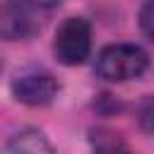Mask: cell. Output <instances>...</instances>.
<instances>
[{
  "label": "cell",
  "instance_id": "cell-8",
  "mask_svg": "<svg viewBox=\"0 0 154 154\" xmlns=\"http://www.w3.org/2000/svg\"><path fill=\"white\" fill-rule=\"evenodd\" d=\"M17 2H24V5H29V7H51V5H55L58 0H17Z\"/></svg>",
  "mask_w": 154,
  "mask_h": 154
},
{
  "label": "cell",
  "instance_id": "cell-7",
  "mask_svg": "<svg viewBox=\"0 0 154 154\" xmlns=\"http://www.w3.org/2000/svg\"><path fill=\"white\" fill-rule=\"evenodd\" d=\"M140 24H142V31H144V36L147 38H152V2L147 0L144 2V7H142V12H140Z\"/></svg>",
  "mask_w": 154,
  "mask_h": 154
},
{
  "label": "cell",
  "instance_id": "cell-1",
  "mask_svg": "<svg viewBox=\"0 0 154 154\" xmlns=\"http://www.w3.org/2000/svg\"><path fill=\"white\" fill-rule=\"evenodd\" d=\"M149 65L147 53L135 43H113L106 46L96 58V75L106 82H128L137 79Z\"/></svg>",
  "mask_w": 154,
  "mask_h": 154
},
{
  "label": "cell",
  "instance_id": "cell-6",
  "mask_svg": "<svg viewBox=\"0 0 154 154\" xmlns=\"http://www.w3.org/2000/svg\"><path fill=\"white\" fill-rule=\"evenodd\" d=\"M94 154H132L128 144L116 135H99L94 142Z\"/></svg>",
  "mask_w": 154,
  "mask_h": 154
},
{
  "label": "cell",
  "instance_id": "cell-4",
  "mask_svg": "<svg viewBox=\"0 0 154 154\" xmlns=\"http://www.w3.org/2000/svg\"><path fill=\"white\" fill-rule=\"evenodd\" d=\"M34 17L29 12V5L24 2H14L0 10V36L7 41L14 38H24L34 31Z\"/></svg>",
  "mask_w": 154,
  "mask_h": 154
},
{
  "label": "cell",
  "instance_id": "cell-3",
  "mask_svg": "<svg viewBox=\"0 0 154 154\" xmlns=\"http://www.w3.org/2000/svg\"><path fill=\"white\" fill-rule=\"evenodd\" d=\"M12 96L26 106H46L58 94V82L48 70L26 67L12 77Z\"/></svg>",
  "mask_w": 154,
  "mask_h": 154
},
{
  "label": "cell",
  "instance_id": "cell-5",
  "mask_svg": "<svg viewBox=\"0 0 154 154\" xmlns=\"http://www.w3.org/2000/svg\"><path fill=\"white\" fill-rule=\"evenodd\" d=\"M10 149L14 154H53L48 140L38 130H24V132H19L10 142Z\"/></svg>",
  "mask_w": 154,
  "mask_h": 154
},
{
  "label": "cell",
  "instance_id": "cell-2",
  "mask_svg": "<svg viewBox=\"0 0 154 154\" xmlns=\"http://www.w3.org/2000/svg\"><path fill=\"white\" fill-rule=\"evenodd\" d=\"M53 51H55V58L63 65H82L89 58V51H91V26H89V22L82 19V17H67L55 31Z\"/></svg>",
  "mask_w": 154,
  "mask_h": 154
}]
</instances>
